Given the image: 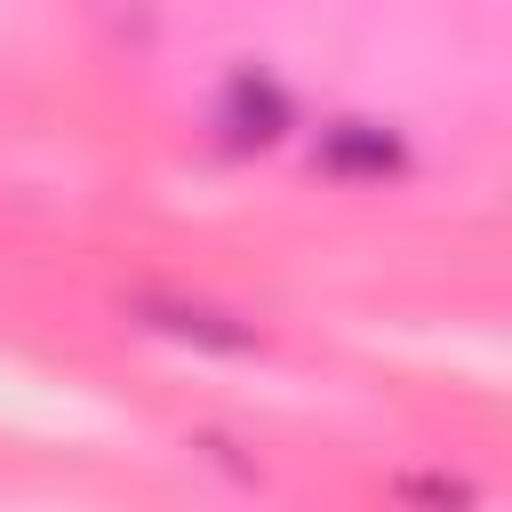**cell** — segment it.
Segmentation results:
<instances>
[{
	"label": "cell",
	"mask_w": 512,
	"mask_h": 512,
	"mask_svg": "<svg viewBox=\"0 0 512 512\" xmlns=\"http://www.w3.org/2000/svg\"><path fill=\"white\" fill-rule=\"evenodd\" d=\"M216 128H224L232 152L280 144V136H288V88H280L272 72H232V88H224V104H216Z\"/></svg>",
	"instance_id": "1"
},
{
	"label": "cell",
	"mask_w": 512,
	"mask_h": 512,
	"mask_svg": "<svg viewBox=\"0 0 512 512\" xmlns=\"http://www.w3.org/2000/svg\"><path fill=\"white\" fill-rule=\"evenodd\" d=\"M328 176H344V184H384V176H400V160H408V144L384 128V120H336V128H320V152H312Z\"/></svg>",
	"instance_id": "2"
},
{
	"label": "cell",
	"mask_w": 512,
	"mask_h": 512,
	"mask_svg": "<svg viewBox=\"0 0 512 512\" xmlns=\"http://www.w3.org/2000/svg\"><path fill=\"white\" fill-rule=\"evenodd\" d=\"M136 312H144V328H160V336H184V344H208V352H248V344H256L248 328H232L224 312H208V304H184V296H144Z\"/></svg>",
	"instance_id": "3"
}]
</instances>
